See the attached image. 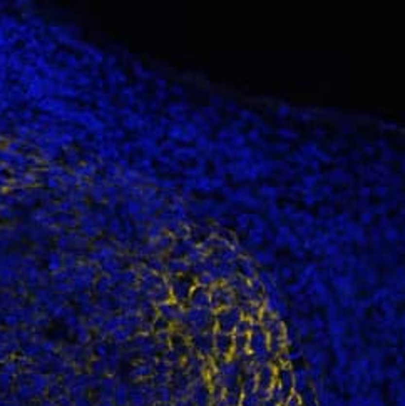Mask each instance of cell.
<instances>
[{
  "mask_svg": "<svg viewBox=\"0 0 405 406\" xmlns=\"http://www.w3.org/2000/svg\"><path fill=\"white\" fill-rule=\"evenodd\" d=\"M146 268L154 274H162L166 273V261H162L159 256H151L146 261Z\"/></svg>",
  "mask_w": 405,
  "mask_h": 406,
  "instance_id": "obj_19",
  "label": "cell"
},
{
  "mask_svg": "<svg viewBox=\"0 0 405 406\" xmlns=\"http://www.w3.org/2000/svg\"><path fill=\"white\" fill-rule=\"evenodd\" d=\"M12 381H14V376L12 374L5 373V371H0V388H2V390L10 388Z\"/></svg>",
  "mask_w": 405,
  "mask_h": 406,
  "instance_id": "obj_34",
  "label": "cell"
},
{
  "mask_svg": "<svg viewBox=\"0 0 405 406\" xmlns=\"http://www.w3.org/2000/svg\"><path fill=\"white\" fill-rule=\"evenodd\" d=\"M233 356V334L214 331V358L228 359Z\"/></svg>",
  "mask_w": 405,
  "mask_h": 406,
  "instance_id": "obj_9",
  "label": "cell"
},
{
  "mask_svg": "<svg viewBox=\"0 0 405 406\" xmlns=\"http://www.w3.org/2000/svg\"><path fill=\"white\" fill-rule=\"evenodd\" d=\"M112 396H114L116 406H124L129 403V388H127V385H124V383L117 385Z\"/></svg>",
  "mask_w": 405,
  "mask_h": 406,
  "instance_id": "obj_16",
  "label": "cell"
},
{
  "mask_svg": "<svg viewBox=\"0 0 405 406\" xmlns=\"http://www.w3.org/2000/svg\"><path fill=\"white\" fill-rule=\"evenodd\" d=\"M174 398L173 390L169 385H162V386H156V401L161 405H169L171 400Z\"/></svg>",
  "mask_w": 405,
  "mask_h": 406,
  "instance_id": "obj_18",
  "label": "cell"
},
{
  "mask_svg": "<svg viewBox=\"0 0 405 406\" xmlns=\"http://www.w3.org/2000/svg\"><path fill=\"white\" fill-rule=\"evenodd\" d=\"M64 268V258L59 253H51L47 254V269L51 273L57 274L59 271H62Z\"/></svg>",
  "mask_w": 405,
  "mask_h": 406,
  "instance_id": "obj_20",
  "label": "cell"
},
{
  "mask_svg": "<svg viewBox=\"0 0 405 406\" xmlns=\"http://www.w3.org/2000/svg\"><path fill=\"white\" fill-rule=\"evenodd\" d=\"M124 211H126L127 216H139V214L142 212V208H141V202L138 201V199H127L126 202H124Z\"/></svg>",
  "mask_w": 405,
  "mask_h": 406,
  "instance_id": "obj_23",
  "label": "cell"
},
{
  "mask_svg": "<svg viewBox=\"0 0 405 406\" xmlns=\"http://www.w3.org/2000/svg\"><path fill=\"white\" fill-rule=\"evenodd\" d=\"M189 308H198V309H211V289L204 286L196 284L188 301Z\"/></svg>",
  "mask_w": 405,
  "mask_h": 406,
  "instance_id": "obj_10",
  "label": "cell"
},
{
  "mask_svg": "<svg viewBox=\"0 0 405 406\" xmlns=\"http://www.w3.org/2000/svg\"><path fill=\"white\" fill-rule=\"evenodd\" d=\"M40 156H42V159H45V161H54L55 157H57V147L47 144L45 147H42V150H40Z\"/></svg>",
  "mask_w": 405,
  "mask_h": 406,
  "instance_id": "obj_31",
  "label": "cell"
},
{
  "mask_svg": "<svg viewBox=\"0 0 405 406\" xmlns=\"http://www.w3.org/2000/svg\"><path fill=\"white\" fill-rule=\"evenodd\" d=\"M276 383V366L275 364H264L256 368V393L261 400H266L270 396V391L273 390Z\"/></svg>",
  "mask_w": 405,
  "mask_h": 406,
  "instance_id": "obj_5",
  "label": "cell"
},
{
  "mask_svg": "<svg viewBox=\"0 0 405 406\" xmlns=\"http://www.w3.org/2000/svg\"><path fill=\"white\" fill-rule=\"evenodd\" d=\"M234 304H236V296L226 283H218L211 288V309L213 311L225 309Z\"/></svg>",
  "mask_w": 405,
  "mask_h": 406,
  "instance_id": "obj_6",
  "label": "cell"
},
{
  "mask_svg": "<svg viewBox=\"0 0 405 406\" xmlns=\"http://www.w3.org/2000/svg\"><path fill=\"white\" fill-rule=\"evenodd\" d=\"M136 146H138V144H134V142H126V144L123 146V152L124 154H131L132 150L136 149Z\"/></svg>",
  "mask_w": 405,
  "mask_h": 406,
  "instance_id": "obj_39",
  "label": "cell"
},
{
  "mask_svg": "<svg viewBox=\"0 0 405 406\" xmlns=\"http://www.w3.org/2000/svg\"><path fill=\"white\" fill-rule=\"evenodd\" d=\"M189 346L194 355L201 356L204 359L214 358V331H206V333L193 334L189 338Z\"/></svg>",
  "mask_w": 405,
  "mask_h": 406,
  "instance_id": "obj_4",
  "label": "cell"
},
{
  "mask_svg": "<svg viewBox=\"0 0 405 406\" xmlns=\"http://www.w3.org/2000/svg\"><path fill=\"white\" fill-rule=\"evenodd\" d=\"M154 368H156V364H154L151 359H142V361H138V363L132 366L131 374L134 379H144V378H149V376L154 374Z\"/></svg>",
  "mask_w": 405,
  "mask_h": 406,
  "instance_id": "obj_14",
  "label": "cell"
},
{
  "mask_svg": "<svg viewBox=\"0 0 405 406\" xmlns=\"http://www.w3.org/2000/svg\"><path fill=\"white\" fill-rule=\"evenodd\" d=\"M45 186L51 187V189H59V187H62L60 186L59 178H54V176H49V174H47V178H45Z\"/></svg>",
  "mask_w": 405,
  "mask_h": 406,
  "instance_id": "obj_35",
  "label": "cell"
},
{
  "mask_svg": "<svg viewBox=\"0 0 405 406\" xmlns=\"http://www.w3.org/2000/svg\"><path fill=\"white\" fill-rule=\"evenodd\" d=\"M66 159H67V162H69V164H75V165H77L79 156L74 152V150H69V152L66 154Z\"/></svg>",
  "mask_w": 405,
  "mask_h": 406,
  "instance_id": "obj_37",
  "label": "cell"
},
{
  "mask_svg": "<svg viewBox=\"0 0 405 406\" xmlns=\"http://www.w3.org/2000/svg\"><path fill=\"white\" fill-rule=\"evenodd\" d=\"M22 351H24V355L27 356V358H37V356L42 353V348H40V344L34 343V341H29V343L24 344Z\"/></svg>",
  "mask_w": 405,
  "mask_h": 406,
  "instance_id": "obj_26",
  "label": "cell"
},
{
  "mask_svg": "<svg viewBox=\"0 0 405 406\" xmlns=\"http://www.w3.org/2000/svg\"><path fill=\"white\" fill-rule=\"evenodd\" d=\"M189 269H191V264H189L186 259L171 258V259H168V261H166V273L169 274V277L188 274Z\"/></svg>",
  "mask_w": 405,
  "mask_h": 406,
  "instance_id": "obj_12",
  "label": "cell"
},
{
  "mask_svg": "<svg viewBox=\"0 0 405 406\" xmlns=\"http://www.w3.org/2000/svg\"><path fill=\"white\" fill-rule=\"evenodd\" d=\"M94 288H96V292L101 296L107 294V292H111L112 289H114V281H112L111 276H99L96 279V283H94Z\"/></svg>",
  "mask_w": 405,
  "mask_h": 406,
  "instance_id": "obj_15",
  "label": "cell"
},
{
  "mask_svg": "<svg viewBox=\"0 0 405 406\" xmlns=\"http://www.w3.org/2000/svg\"><path fill=\"white\" fill-rule=\"evenodd\" d=\"M196 244L193 241H189L188 238L184 239H176L173 243L171 249H169V254L171 258H177V259H186V256L189 254V251L194 247Z\"/></svg>",
  "mask_w": 405,
  "mask_h": 406,
  "instance_id": "obj_13",
  "label": "cell"
},
{
  "mask_svg": "<svg viewBox=\"0 0 405 406\" xmlns=\"http://www.w3.org/2000/svg\"><path fill=\"white\" fill-rule=\"evenodd\" d=\"M263 405V400L260 398V394L256 393H249V394H243V398H241V403L240 406H261Z\"/></svg>",
  "mask_w": 405,
  "mask_h": 406,
  "instance_id": "obj_25",
  "label": "cell"
},
{
  "mask_svg": "<svg viewBox=\"0 0 405 406\" xmlns=\"http://www.w3.org/2000/svg\"><path fill=\"white\" fill-rule=\"evenodd\" d=\"M107 229L112 236H117L121 231H123V221H121L119 217H112V219L107 223Z\"/></svg>",
  "mask_w": 405,
  "mask_h": 406,
  "instance_id": "obj_32",
  "label": "cell"
},
{
  "mask_svg": "<svg viewBox=\"0 0 405 406\" xmlns=\"http://www.w3.org/2000/svg\"><path fill=\"white\" fill-rule=\"evenodd\" d=\"M75 336H77V341L81 344H87L90 341V331L86 325H79V328L74 331Z\"/></svg>",
  "mask_w": 405,
  "mask_h": 406,
  "instance_id": "obj_28",
  "label": "cell"
},
{
  "mask_svg": "<svg viewBox=\"0 0 405 406\" xmlns=\"http://www.w3.org/2000/svg\"><path fill=\"white\" fill-rule=\"evenodd\" d=\"M251 328H253V321H251V319L243 318L240 323H238V326H236V329H234L233 334H249V333H251Z\"/></svg>",
  "mask_w": 405,
  "mask_h": 406,
  "instance_id": "obj_29",
  "label": "cell"
},
{
  "mask_svg": "<svg viewBox=\"0 0 405 406\" xmlns=\"http://www.w3.org/2000/svg\"><path fill=\"white\" fill-rule=\"evenodd\" d=\"M101 269L104 271L106 276H114V274L121 273V261L117 258H109L101 262Z\"/></svg>",
  "mask_w": 405,
  "mask_h": 406,
  "instance_id": "obj_17",
  "label": "cell"
},
{
  "mask_svg": "<svg viewBox=\"0 0 405 406\" xmlns=\"http://www.w3.org/2000/svg\"><path fill=\"white\" fill-rule=\"evenodd\" d=\"M139 283V274L136 269H126V271H121L119 274V284H124V286H129L131 284H136Z\"/></svg>",
  "mask_w": 405,
  "mask_h": 406,
  "instance_id": "obj_21",
  "label": "cell"
},
{
  "mask_svg": "<svg viewBox=\"0 0 405 406\" xmlns=\"http://www.w3.org/2000/svg\"><path fill=\"white\" fill-rule=\"evenodd\" d=\"M188 396H189V400H191V403L194 406H211L213 405L211 386H210V381H206V379L193 381Z\"/></svg>",
  "mask_w": 405,
  "mask_h": 406,
  "instance_id": "obj_7",
  "label": "cell"
},
{
  "mask_svg": "<svg viewBox=\"0 0 405 406\" xmlns=\"http://www.w3.org/2000/svg\"><path fill=\"white\" fill-rule=\"evenodd\" d=\"M179 331L191 338L193 334L214 331V311L213 309H198V308H186L181 319Z\"/></svg>",
  "mask_w": 405,
  "mask_h": 406,
  "instance_id": "obj_1",
  "label": "cell"
},
{
  "mask_svg": "<svg viewBox=\"0 0 405 406\" xmlns=\"http://www.w3.org/2000/svg\"><path fill=\"white\" fill-rule=\"evenodd\" d=\"M132 334H134V333H131L129 329H126V328H123V326H121V328L117 329V331H114L111 336H112V340H114L116 343L121 344V343H127V341L131 340Z\"/></svg>",
  "mask_w": 405,
  "mask_h": 406,
  "instance_id": "obj_27",
  "label": "cell"
},
{
  "mask_svg": "<svg viewBox=\"0 0 405 406\" xmlns=\"http://www.w3.org/2000/svg\"><path fill=\"white\" fill-rule=\"evenodd\" d=\"M55 223L60 224L62 227H75V226L79 224L77 217H74L72 214L69 212H60L55 216Z\"/></svg>",
  "mask_w": 405,
  "mask_h": 406,
  "instance_id": "obj_22",
  "label": "cell"
},
{
  "mask_svg": "<svg viewBox=\"0 0 405 406\" xmlns=\"http://www.w3.org/2000/svg\"><path fill=\"white\" fill-rule=\"evenodd\" d=\"M107 137L109 139H124V130H121V129H114V130H111V132L107 134Z\"/></svg>",
  "mask_w": 405,
  "mask_h": 406,
  "instance_id": "obj_38",
  "label": "cell"
},
{
  "mask_svg": "<svg viewBox=\"0 0 405 406\" xmlns=\"http://www.w3.org/2000/svg\"><path fill=\"white\" fill-rule=\"evenodd\" d=\"M236 273L240 274L243 279H246V281L256 279V266H255V262H253L249 258H245V256H241V258H238V261H236Z\"/></svg>",
  "mask_w": 405,
  "mask_h": 406,
  "instance_id": "obj_11",
  "label": "cell"
},
{
  "mask_svg": "<svg viewBox=\"0 0 405 406\" xmlns=\"http://www.w3.org/2000/svg\"><path fill=\"white\" fill-rule=\"evenodd\" d=\"M156 309H158V316L166 319L171 326L179 325L184 314V308L181 304L174 303V301H168L164 304H159V306H156Z\"/></svg>",
  "mask_w": 405,
  "mask_h": 406,
  "instance_id": "obj_8",
  "label": "cell"
},
{
  "mask_svg": "<svg viewBox=\"0 0 405 406\" xmlns=\"http://www.w3.org/2000/svg\"><path fill=\"white\" fill-rule=\"evenodd\" d=\"M169 291H171V299L177 304H186L189 301L193 289L196 286V279L191 274H183V276H173L168 279Z\"/></svg>",
  "mask_w": 405,
  "mask_h": 406,
  "instance_id": "obj_2",
  "label": "cell"
},
{
  "mask_svg": "<svg viewBox=\"0 0 405 406\" xmlns=\"http://www.w3.org/2000/svg\"><path fill=\"white\" fill-rule=\"evenodd\" d=\"M153 329L156 331V333H166V331H171V325H169L166 319L156 316V319L153 321Z\"/></svg>",
  "mask_w": 405,
  "mask_h": 406,
  "instance_id": "obj_30",
  "label": "cell"
},
{
  "mask_svg": "<svg viewBox=\"0 0 405 406\" xmlns=\"http://www.w3.org/2000/svg\"><path fill=\"white\" fill-rule=\"evenodd\" d=\"M55 246L59 247V251H66V249H69V247H72L70 246L69 234H59L57 239H55Z\"/></svg>",
  "mask_w": 405,
  "mask_h": 406,
  "instance_id": "obj_33",
  "label": "cell"
},
{
  "mask_svg": "<svg viewBox=\"0 0 405 406\" xmlns=\"http://www.w3.org/2000/svg\"><path fill=\"white\" fill-rule=\"evenodd\" d=\"M241 319H243V314H241L240 308L236 304L225 308V309L214 311V331L233 334Z\"/></svg>",
  "mask_w": 405,
  "mask_h": 406,
  "instance_id": "obj_3",
  "label": "cell"
},
{
  "mask_svg": "<svg viewBox=\"0 0 405 406\" xmlns=\"http://www.w3.org/2000/svg\"><path fill=\"white\" fill-rule=\"evenodd\" d=\"M94 355L97 356V359H107V356L111 355V346L106 341H97L94 344Z\"/></svg>",
  "mask_w": 405,
  "mask_h": 406,
  "instance_id": "obj_24",
  "label": "cell"
},
{
  "mask_svg": "<svg viewBox=\"0 0 405 406\" xmlns=\"http://www.w3.org/2000/svg\"><path fill=\"white\" fill-rule=\"evenodd\" d=\"M99 99H97V105H99L101 109H104V111H107L109 107H111V100H109V96H102L99 94Z\"/></svg>",
  "mask_w": 405,
  "mask_h": 406,
  "instance_id": "obj_36",
  "label": "cell"
}]
</instances>
